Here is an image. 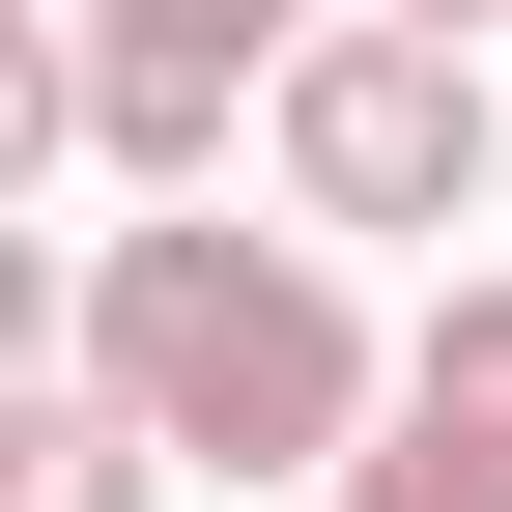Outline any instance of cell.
Returning a JSON list of instances; mask_svg holds the SVG:
<instances>
[{
	"mask_svg": "<svg viewBox=\"0 0 512 512\" xmlns=\"http://www.w3.org/2000/svg\"><path fill=\"white\" fill-rule=\"evenodd\" d=\"M57 370H114V399H143L171 456H228V484H342L370 427H399L342 228H86Z\"/></svg>",
	"mask_w": 512,
	"mask_h": 512,
	"instance_id": "obj_1",
	"label": "cell"
},
{
	"mask_svg": "<svg viewBox=\"0 0 512 512\" xmlns=\"http://www.w3.org/2000/svg\"><path fill=\"white\" fill-rule=\"evenodd\" d=\"M484 171H512V86H484L456 29L342 0V29L285 57V200H313V228H456Z\"/></svg>",
	"mask_w": 512,
	"mask_h": 512,
	"instance_id": "obj_2",
	"label": "cell"
},
{
	"mask_svg": "<svg viewBox=\"0 0 512 512\" xmlns=\"http://www.w3.org/2000/svg\"><path fill=\"white\" fill-rule=\"evenodd\" d=\"M57 29H86V143L143 171V200H200V171H228V114H285L313 0H57Z\"/></svg>",
	"mask_w": 512,
	"mask_h": 512,
	"instance_id": "obj_3",
	"label": "cell"
},
{
	"mask_svg": "<svg viewBox=\"0 0 512 512\" xmlns=\"http://www.w3.org/2000/svg\"><path fill=\"white\" fill-rule=\"evenodd\" d=\"M171 484V427L114 399V370H57V399H0V512H143Z\"/></svg>",
	"mask_w": 512,
	"mask_h": 512,
	"instance_id": "obj_4",
	"label": "cell"
},
{
	"mask_svg": "<svg viewBox=\"0 0 512 512\" xmlns=\"http://www.w3.org/2000/svg\"><path fill=\"white\" fill-rule=\"evenodd\" d=\"M399 427H427L456 484H512V285H456V313L399 342Z\"/></svg>",
	"mask_w": 512,
	"mask_h": 512,
	"instance_id": "obj_5",
	"label": "cell"
},
{
	"mask_svg": "<svg viewBox=\"0 0 512 512\" xmlns=\"http://www.w3.org/2000/svg\"><path fill=\"white\" fill-rule=\"evenodd\" d=\"M313 512H512V484H456V456H427V427H370V456L313 484Z\"/></svg>",
	"mask_w": 512,
	"mask_h": 512,
	"instance_id": "obj_6",
	"label": "cell"
},
{
	"mask_svg": "<svg viewBox=\"0 0 512 512\" xmlns=\"http://www.w3.org/2000/svg\"><path fill=\"white\" fill-rule=\"evenodd\" d=\"M399 29H484V0H399Z\"/></svg>",
	"mask_w": 512,
	"mask_h": 512,
	"instance_id": "obj_7",
	"label": "cell"
}]
</instances>
